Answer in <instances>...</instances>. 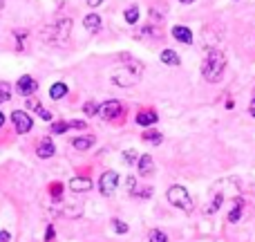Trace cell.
Returning a JSON list of instances; mask_svg holds the SVG:
<instances>
[{"label":"cell","mask_w":255,"mask_h":242,"mask_svg":"<svg viewBox=\"0 0 255 242\" xmlns=\"http://www.w3.org/2000/svg\"><path fill=\"white\" fill-rule=\"evenodd\" d=\"M222 202H224V195H222V193H217L215 198H213V202L206 207V213H208V216H211V213H215L217 209L222 207Z\"/></svg>","instance_id":"26"},{"label":"cell","mask_w":255,"mask_h":242,"mask_svg":"<svg viewBox=\"0 0 255 242\" xmlns=\"http://www.w3.org/2000/svg\"><path fill=\"white\" fill-rule=\"evenodd\" d=\"M13 36H16V40H18V49H25V40H27V31H22V29H18V31H13Z\"/></svg>","instance_id":"31"},{"label":"cell","mask_w":255,"mask_h":242,"mask_svg":"<svg viewBox=\"0 0 255 242\" xmlns=\"http://www.w3.org/2000/svg\"><path fill=\"white\" fill-rule=\"evenodd\" d=\"M0 242H11V234L9 231H0Z\"/></svg>","instance_id":"35"},{"label":"cell","mask_w":255,"mask_h":242,"mask_svg":"<svg viewBox=\"0 0 255 242\" xmlns=\"http://www.w3.org/2000/svg\"><path fill=\"white\" fill-rule=\"evenodd\" d=\"M36 90H38V81H36L34 76L22 74L20 79L16 81V92H18V94H22V97L29 99L31 94H36Z\"/></svg>","instance_id":"8"},{"label":"cell","mask_w":255,"mask_h":242,"mask_svg":"<svg viewBox=\"0 0 255 242\" xmlns=\"http://www.w3.org/2000/svg\"><path fill=\"white\" fill-rule=\"evenodd\" d=\"M242 207H244V200L242 198H235V207L231 209V213H229V222H240V218H242Z\"/></svg>","instance_id":"20"},{"label":"cell","mask_w":255,"mask_h":242,"mask_svg":"<svg viewBox=\"0 0 255 242\" xmlns=\"http://www.w3.org/2000/svg\"><path fill=\"white\" fill-rule=\"evenodd\" d=\"M124 20L128 22V25H136L139 22V7L136 4H132V7H128L124 11Z\"/></svg>","instance_id":"21"},{"label":"cell","mask_w":255,"mask_h":242,"mask_svg":"<svg viewBox=\"0 0 255 242\" xmlns=\"http://www.w3.org/2000/svg\"><path fill=\"white\" fill-rule=\"evenodd\" d=\"M159 58H161V63H166V65H179V63H181L179 54H177L175 49H163Z\"/></svg>","instance_id":"17"},{"label":"cell","mask_w":255,"mask_h":242,"mask_svg":"<svg viewBox=\"0 0 255 242\" xmlns=\"http://www.w3.org/2000/svg\"><path fill=\"white\" fill-rule=\"evenodd\" d=\"M141 139L148 141V144H152V146H159V144L163 141V135H161V132H157V130H152V128H150V130H145L143 135H141Z\"/></svg>","instance_id":"19"},{"label":"cell","mask_w":255,"mask_h":242,"mask_svg":"<svg viewBox=\"0 0 255 242\" xmlns=\"http://www.w3.org/2000/svg\"><path fill=\"white\" fill-rule=\"evenodd\" d=\"M249 112H251V115L255 117V99H253V101H251V106H249Z\"/></svg>","instance_id":"37"},{"label":"cell","mask_w":255,"mask_h":242,"mask_svg":"<svg viewBox=\"0 0 255 242\" xmlns=\"http://www.w3.org/2000/svg\"><path fill=\"white\" fill-rule=\"evenodd\" d=\"M99 117H101L103 121H126V108L121 101L110 99V101H106L99 108Z\"/></svg>","instance_id":"5"},{"label":"cell","mask_w":255,"mask_h":242,"mask_svg":"<svg viewBox=\"0 0 255 242\" xmlns=\"http://www.w3.org/2000/svg\"><path fill=\"white\" fill-rule=\"evenodd\" d=\"M136 168H139V175L141 177H148L150 173H152V168H154L152 157H150V155H141L139 162H136Z\"/></svg>","instance_id":"15"},{"label":"cell","mask_w":255,"mask_h":242,"mask_svg":"<svg viewBox=\"0 0 255 242\" xmlns=\"http://www.w3.org/2000/svg\"><path fill=\"white\" fill-rule=\"evenodd\" d=\"M157 121H159V115L154 110H139V115H136V123H139L141 128H150Z\"/></svg>","instance_id":"14"},{"label":"cell","mask_w":255,"mask_h":242,"mask_svg":"<svg viewBox=\"0 0 255 242\" xmlns=\"http://www.w3.org/2000/svg\"><path fill=\"white\" fill-rule=\"evenodd\" d=\"M126 184H128V191H130V193H132V191H134L136 189V184H139V182H136V177H128V180H126Z\"/></svg>","instance_id":"34"},{"label":"cell","mask_w":255,"mask_h":242,"mask_svg":"<svg viewBox=\"0 0 255 242\" xmlns=\"http://www.w3.org/2000/svg\"><path fill=\"white\" fill-rule=\"evenodd\" d=\"M132 198H141V200H148L150 195H152V189H150V186H139L136 184V189L132 191Z\"/></svg>","instance_id":"23"},{"label":"cell","mask_w":255,"mask_h":242,"mask_svg":"<svg viewBox=\"0 0 255 242\" xmlns=\"http://www.w3.org/2000/svg\"><path fill=\"white\" fill-rule=\"evenodd\" d=\"M124 162L128 164V166H132V164L139 162V155H136V150H126V153H124Z\"/></svg>","instance_id":"30"},{"label":"cell","mask_w":255,"mask_h":242,"mask_svg":"<svg viewBox=\"0 0 255 242\" xmlns=\"http://www.w3.org/2000/svg\"><path fill=\"white\" fill-rule=\"evenodd\" d=\"M117 189H119V173L117 171H106L99 177V193L103 198H112Z\"/></svg>","instance_id":"6"},{"label":"cell","mask_w":255,"mask_h":242,"mask_svg":"<svg viewBox=\"0 0 255 242\" xmlns=\"http://www.w3.org/2000/svg\"><path fill=\"white\" fill-rule=\"evenodd\" d=\"M4 126V115H2V110H0V128Z\"/></svg>","instance_id":"38"},{"label":"cell","mask_w":255,"mask_h":242,"mask_svg":"<svg viewBox=\"0 0 255 242\" xmlns=\"http://www.w3.org/2000/svg\"><path fill=\"white\" fill-rule=\"evenodd\" d=\"M83 25H85V29H88L90 34H99L101 27H103V20H101L99 13H88V16L83 18Z\"/></svg>","instance_id":"13"},{"label":"cell","mask_w":255,"mask_h":242,"mask_svg":"<svg viewBox=\"0 0 255 242\" xmlns=\"http://www.w3.org/2000/svg\"><path fill=\"white\" fill-rule=\"evenodd\" d=\"M112 229H115V234H119V236L128 234V225L126 222H121L119 218H112Z\"/></svg>","instance_id":"28"},{"label":"cell","mask_w":255,"mask_h":242,"mask_svg":"<svg viewBox=\"0 0 255 242\" xmlns=\"http://www.w3.org/2000/svg\"><path fill=\"white\" fill-rule=\"evenodd\" d=\"M36 155H38L40 159H49V157H54L56 155V146H54V141L49 139H40V144L36 146Z\"/></svg>","instance_id":"9"},{"label":"cell","mask_w":255,"mask_h":242,"mask_svg":"<svg viewBox=\"0 0 255 242\" xmlns=\"http://www.w3.org/2000/svg\"><path fill=\"white\" fill-rule=\"evenodd\" d=\"M70 191L72 193H88V191H92V180L90 177H74V180H70Z\"/></svg>","instance_id":"10"},{"label":"cell","mask_w":255,"mask_h":242,"mask_svg":"<svg viewBox=\"0 0 255 242\" xmlns=\"http://www.w3.org/2000/svg\"><path fill=\"white\" fill-rule=\"evenodd\" d=\"M85 2H88L90 7H99V4H103L106 0H85Z\"/></svg>","instance_id":"36"},{"label":"cell","mask_w":255,"mask_h":242,"mask_svg":"<svg viewBox=\"0 0 255 242\" xmlns=\"http://www.w3.org/2000/svg\"><path fill=\"white\" fill-rule=\"evenodd\" d=\"M181 4H190V2H195V0H179Z\"/></svg>","instance_id":"39"},{"label":"cell","mask_w":255,"mask_h":242,"mask_svg":"<svg viewBox=\"0 0 255 242\" xmlns=\"http://www.w3.org/2000/svg\"><path fill=\"white\" fill-rule=\"evenodd\" d=\"M166 198H168V202L172 204V207H177V209H181V211H186V213H190L193 211V200H190V195H188V191L184 189V186H170L168 189V193H166Z\"/></svg>","instance_id":"4"},{"label":"cell","mask_w":255,"mask_h":242,"mask_svg":"<svg viewBox=\"0 0 255 242\" xmlns=\"http://www.w3.org/2000/svg\"><path fill=\"white\" fill-rule=\"evenodd\" d=\"M67 130H70V123H67V121H54L52 128H49V132H52V135H65Z\"/></svg>","instance_id":"24"},{"label":"cell","mask_w":255,"mask_h":242,"mask_svg":"<svg viewBox=\"0 0 255 242\" xmlns=\"http://www.w3.org/2000/svg\"><path fill=\"white\" fill-rule=\"evenodd\" d=\"M170 34H172V38L179 40V43H184V45H190V43H193V31H190L188 27H184V25H175Z\"/></svg>","instance_id":"11"},{"label":"cell","mask_w":255,"mask_h":242,"mask_svg":"<svg viewBox=\"0 0 255 242\" xmlns=\"http://www.w3.org/2000/svg\"><path fill=\"white\" fill-rule=\"evenodd\" d=\"M49 195L54 198V202H61V195H63V184L61 182H52V184H49Z\"/></svg>","instance_id":"25"},{"label":"cell","mask_w":255,"mask_h":242,"mask_svg":"<svg viewBox=\"0 0 255 242\" xmlns=\"http://www.w3.org/2000/svg\"><path fill=\"white\" fill-rule=\"evenodd\" d=\"M9 99H11V83L0 81V106H2V103H7Z\"/></svg>","instance_id":"22"},{"label":"cell","mask_w":255,"mask_h":242,"mask_svg":"<svg viewBox=\"0 0 255 242\" xmlns=\"http://www.w3.org/2000/svg\"><path fill=\"white\" fill-rule=\"evenodd\" d=\"M226 72V56L222 49H208L202 63V74L208 83H220Z\"/></svg>","instance_id":"3"},{"label":"cell","mask_w":255,"mask_h":242,"mask_svg":"<svg viewBox=\"0 0 255 242\" xmlns=\"http://www.w3.org/2000/svg\"><path fill=\"white\" fill-rule=\"evenodd\" d=\"M121 61L126 63L124 70H117L112 74V83L119 85V88H132L141 81L143 74V63H139L136 58H132L130 54H121Z\"/></svg>","instance_id":"2"},{"label":"cell","mask_w":255,"mask_h":242,"mask_svg":"<svg viewBox=\"0 0 255 242\" xmlns=\"http://www.w3.org/2000/svg\"><path fill=\"white\" fill-rule=\"evenodd\" d=\"M27 108H29V110H34L36 115H38L43 121H52V112H49V110H45V108L40 106V101H38V99H29V101H27Z\"/></svg>","instance_id":"16"},{"label":"cell","mask_w":255,"mask_h":242,"mask_svg":"<svg viewBox=\"0 0 255 242\" xmlns=\"http://www.w3.org/2000/svg\"><path fill=\"white\" fill-rule=\"evenodd\" d=\"M72 27H74L72 18H58L40 29V38H43V43L54 45V47H65L70 43Z\"/></svg>","instance_id":"1"},{"label":"cell","mask_w":255,"mask_h":242,"mask_svg":"<svg viewBox=\"0 0 255 242\" xmlns=\"http://www.w3.org/2000/svg\"><path fill=\"white\" fill-rule=\"evenodd\" d=\"M148 242H168V236L163 234V231H159V229H152L148 234Z\"/></svg>","instance_id":"27"},{"label":"cell","mask_w":255,"mask_h":242,"mask_svg":"<svg viewBox=\"0 0 255 242\" xmlns=\"http://www.w3.org/2000/svg\"><path fill=\"white\" fill-rule=\"evenodd\" d=\"M67 123H70L72 130H83V128H88V126H85V121H79V119H72V121H67Z\"/></svg>","instance_id":"33"},{"label":"cell","mask_w":255,"mask_h":242,"mask_svg":"<svg viewBox=\"0 0 255 242\" xmlns=\"http://www.w3.org/2000/svg\"><path fill=\"white\" fill-rule=\"evenodd\" d=\"M11 123H13V128H16L18 135H27V132L34 128V121H31V117L27 115L25 110H13L11 112Z\"/></svg>","instance_id":"7"},{"label":"cell","mask_w":255,"mask_h":242,"mask_svg":"<svg viewBox=\"0 0 255 242\" xmlns=\"http://www.w3.org/2000/svg\"><path fill=\"white\" fill-rule=\"evenodd\" d=\"M99 108H101V106H97V103H94V101L83 103V112H85V115H88V117H97V115H99Z\"/></svg>","instance_id":"29"},{"label":"cell","mask_w":255,"mask_h":242,"mask_svg":"<svg viewBox=\"0 0 255 242\" xmlns=\"http://www.w3.org/2000/svg\"><path fill=\"white\" fill-rule=\"evenodd\" d=\"M54 240H56V229L49 225L47 229H45V242H54Z\"/></svg>","instance_id":"32"},{"label":"cell","mask_w":255,"mask_h":242,"mask_svg":"<svg viewBox=\"0 0 255 242\" xmlns=\"http://www.w3.org/2000/svg\"><path fill=\"white\" fill-rule=\"evenodd\" d=\"M94 144H97V137H94V135H88V137H76V139H72V148L79 150V153H85V150H90Z\"/></svg>","instance_id":"12"},{"label":"cell","mask_w":255,"mask_h":242,"mask_svg":"<svg viewBox=\"0 0 255 242\" xmlns=\"http://www.w3.org/2000/svg\"><path fill=\"white\" fill-rule=\"evenodd\" d=\"M65 94H67V85L61 83V81H58V83H54L52 88H49V97H52L54 101H61Z\"/></svg>","instance_id":"18"}]
</instances>
